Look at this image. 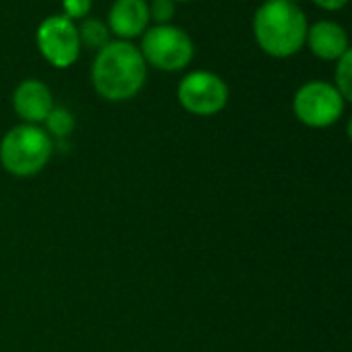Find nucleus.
<instances>
[{
  "instance_id": "f257e3e1",
  "label": "nucleus",
  "mask_w": 352,
  "mask_h": 352,
  "mask_svg": "<svg viewBox=\"0 0 352 352\" xmlns=\"http://www.w3.org/2000/svg\"><path fill=\"white\" fill-rule=\"evenodd\" d=\"M149 67L135 42L112 40L96 52L91 63L94 91L106 102H129L141 94L147 83Z\"/></svg>"
},
{
  "instance_id": "f03ea898",
  "label": "nucleus",
  "mask_w": 352,
  "mask_h": 352,
  "mask_svg": "<svg viewBox=\"0 0 352 352\" xmlns=\"http://www.w3.org/2000/svg\"><path fill=\"white\" fill-rule=\"evenodd\" d=\"M253 38L263 54L290 58L305 48L309 21L290 0H263L253 15Z\"/></svg>"
},
{
  "instance_id": "7ed1b4c3",
  "label": "nucleus",
  "mask_w": 352,
  "mask_h": 352,
  "mask_svg": "<svg viewBox=\"0 0 352 352\" xmlns=\"http://www.w3.org/2000/svg\"><path fill=\"white\" fill-rule=\"evenodd\" d=\"M54 139L40 124L19 122L0 139V166L17 179H32L52 160Z\"/></svg>"
},
{
  "instance_id": "20e7f679",
  "label": "nucleus",
  "mask_w": 352,
  "mask_h": 352,
  "mask_svg": "<svg viewBox=\"0 0 352 352\" xmlns=\"http://www.w3.org/2000/svg\"><path fill=\"white\" fill-rule=\"evenodd\" d=\"M139 50L147 67L162 73H181L195 58V44L191 36L174 23L149 25L141 36Z\"/></svg>"
},
{
  "instance_id": "39448f33",
  "label": "nucleus",
  "mask_w": 352,
  "mask_h": 352,
  "mask_svg": "<svg viewBox=\"0 0 352 352\" xmlns=\"http://www.w3.org/2000/svg\"><path fill=\"white\" fill-rule=\"evenodd\" d=\"M230 100L228 83L214 71H189L176 85V102L193 116L210 118L220 114Z\"/></svg>"
},
{
  "instance_id": "423d86ee",
  "label": "nucleus",
  "mask_w": 352,
  "mask_h": 352,
  "mask_svg": "<svg viewBox=\"0 0 352 352\" xmlns=\"http://www.w3.org/2000/svg\"><path fill=\"white\" fill-rule=\"evenodd\" d=\"M346 102L333 83L315 79L302 83L292 96V112L296 120L309 129H329L344 114Z\"/></svg>"
},
{
  "instance_id": "0eeeda50",
  "label": "nucleus",
  "mask_w": 352,
  "mask_h": 352,
  "mask_svg": "<svg viewBox=\"0 0 352 352\" xmlns=\"http://www.w3.org/2000/svg\"><path fill=\"white\" fill-rule=\"evenodd\" d=\"M36 48L52 69H71L83 52L77 23L65 15L46 17L36 30Z\"/></svg>"
},
{
  "instance_id": "6e6552de",
  "label": "nucleus",
  "mask_w": 352,
  "mask_h": 352,
  "mask_svg": "<svg viewBox=\"0 0 352 352\" xmlns=\"http://www.w3.org/2000/svg\"><path fill=\"white\" fill-rule=\"evenodd\" d=\"M15 114L25 124H44L52 108L56 106L52 89L40 79H23L11 96Z\"/></svg>"
},
{
  "instance_id": "1a4fd4ad",
  "label": "nucleus",
  "mask_w": 352,
  "mask_h": 352,
  "mask_svg": "<svg viewBox=\"0 0 352 352\" xmlns=\"http://www.w3.org/2000/svg\"><path fill=\"white\" fill-rule=\"evenodd\" d=\"M106 25L112 40L133 42L141 38L151 25L149 3L147 0H114L106 17Z\"/></svg>"
},
{
  "instance_id": "9d476101",
  "label": "nucleus",
  "mask_w": 352,
  "mask_h": 352,
  "mask_svg": "<svg viewBox=\"0 0 352 352\" xmlns=\"http://www.w3.org/2000/svg\"><path fill=\"white\" fill-rule=\"evenodd\" d=\"M305 46H309L315 58L323 63H336L350 48V40L346 30L338 21L321 19L309 25Z\"/></svg>"
},
{
  "instance_id": "9b49d317",
  "label": "nucleus",
  "mask_w": 352,
  "mask_h": 352,
  "mask_svg": "<svg viewBox=\"0 0 352 352\" xmlns=\"http://www.w3.org/2000/svg\"><path fill=\"white\" fill-rule=\"evenodd\" d=\"M79 40H81V46L83 48H89V50H102L106 44L112 42V36H110V30L106 25V21L102 19H96V17H87L83 19L79 25Z\"/></svg>"
},
{
  "instance_id": "f8f14e48",
  "label": "nucleus",
  "mask_w": 352,
  "mask_h": 352,
  "mask_svg": "<svg viewBox=\"0 0 352 352\" xmlns=\"http://www.w3.org/2000/svg\"><path fill=\"white\" fill-rule=\"evenodd\" d=\"M44 131L52 137V139H65L69 135H73L75 126H77V120H75V114L65 108V106H54L52 112L48 114V118L44 120Z\"/></svg>"
},
{
  "instance_id": "ddd939ff",
  "label": "nucleus",
  "mask_w": 352,
  "mask_h": 352,
  "mask_svg": "<svg viewBox=\"0 0 352 352\" xmlns=\"http://www.w3.org/2000/svg\"><path fill=\"white\" fill-rule=\"evenodd\" d=\"M333 87L344 102L352 104V46L336 60L333 69Z\"/></svg>"
},
{
  "instance_id": "4468645a",
  "label": "nucleus",
  "mask_w": 352,
  "mask_h": 352,
  "mask_svg": "<svg viewBox=\"0 0 352 352\" xmlns=\"http://www.w3.org/2000/svg\"><path fill=\"white\" fill-rule=\"evenodd\" d=\"M176 15L174 0H151L149 3V19L153 25H168Z\"/></svg>"
},
{
  "instance_id": "2eb2a0df",
  "label": "nucleus",
  "mask_w": 352,
  "mask_h": 352,
  "mask_svg": "<svg viewBox=\"0 0 352 352\" xmlns=\"http://www.w3.org/2000/svg\"><path fill=\"white\" fill-rule=\"evenodd\" d=\"M60 7H63L60 15H65L67 19L77 23V21H83V19L89 17L91 7H94V0H63Z\"/></svg>"
},
{
  "instance_id": "dca6fc26",
  "label": "nucleus",
  "mask_w": 352,
  "mask_h": 352,
  "mask_svg": "<svg viewBox=\"0 0 352 352\" xmlns=\"http://www.w3.org/2000/svg\"><path fill=\"white\" fill-rule=\"evenodd\" d=\"M313 5L323 11H340L348 5V0H313Z\"/></svg>"
},
{
  "instance_id": "f3484780",
  "label": "nucleus",
  "mask_w": 352,
  "mask_h": 352,
  "mask_svg": "<svg viewBox=\"0 0 352 352\" xmlns=\"http://www.w3.org/2000/svg\"><path fill=\"white\" fill-rule=\"evenodd\" d=\"M346 135H348V139L352 141V116H350L348 122H346Z\"/></svg>"
},
{
  "instance_id": "a211bd4d",
  "label": "nucleus",
  "mask_w": 352,
  "mask_h": 352,
  "mask_svg": "<svg viewBox=\"0 0 352 352\" xmlns=\"http://www.w3.org/2000/svg\"><path fill=\"white\" fill-rule=\"evenodd\" d=\"M174 3L179 5V3H193V0H174Z\"/></svg>"
},
{
  "instance_id": "6ab92c4d",
  "label": "nucleus",
  "mask_w": 352,
  "mask_h": 352,
  "mask_svg": "<svg viewBox=\"0 0 352 352\" xmlns=\"http://www.w3.org/2000/svg\"><path fill=\"white\" fill-rule=\"evenodd\" d=\"M290 3H294V5H298V3H300V0H290Z\"/></svg>"
}]
</instances>
